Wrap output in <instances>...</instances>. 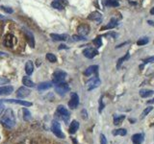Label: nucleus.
<instances>
[{
	"mask_svg": "<svg viewBox=\"0 0 154 144\" xmlns=\"http://www.w3.org/2000/svg\"><path fill=\"white\" fill-rule=\"evenodd\" d=\"M1 123L4 125L5 127L8 129L13 128L14 125H16V117H14V114L13 110L8 109L5 110V113L3 114V116L1 117Z\"/></svg>",
	"mask_w": 154,
	"mask_h": 144,
	"instance_id": "obj_1",
	"label": "nucleus"
},
{
	"mask_svg": "<svg viewBox=\"0 0 154 144\" xmlns=\"http://www.w3.org/2000/svg\"><path fill=\"white\" fill-rule=\"evenodd\" d=\"M51 131L52 133L55 134L57 137L59 138H65V134H63L62 132V129H61V125L60 123L54 120V121H52V124H51Z\"/></svg>",
	"mask_w": 154,
	"mask_h": 144,
	"instance_id": "obj_2",
	"label": "nucleus"
},
{
	"mask_svg": "<svg viewBox=\"0 0 154 144\" xmlns=\"http://www.w3.org/2000/svg\"><path fill=\"white\" fill-rule=\"evenodd\" d=\"M66 77V72H65L64 70L58 69L56 70L54 73H53V79H52V83L53 84H58L63 82Z\"/></svg>",
	"mask_w": 154,
	"mask_h": 144,
	"instance_id": "obj_3",
	"label": "nucleus"
},
{
	"mask_svg": "<svg viewBox=\"0 0 154 144\" xmlns=\"http://www.w3.org/2000/svg\"><path fill=\"white\" fill-rule=\"evenodd\" d=\"M55 91L60 95H65L66 92L69 91V86L66 83H64V82H61V83L55 84Z\"/></svg>",
	"mask_w": 154,
	"mask_h": 144,
	"instance_id": "obj_4",
	"label": "nucleus"
},
{
	"mask_svg": "<svg viewBox=\"0 0 154 144\" xmlns=\"http://www.w3.org/2000/svg\"><path fill=\"white\" fill-rule=\"evenodd\" d=\"M57 112L60 114V116L64 119L66 122L69 119V116H70L69 112L67 110V109L65 107V106H63V105L58 106V107H57Z\"/></svg>",
	"mask_w": 154,
	"mask_h": 144,
	"instance_id": "obj_5",
	"label": "nucleus"
},
{
	"mask_svg": "<svg viewBox=\"0 0 154 144\" xmlns=\"http://www.w3.org/2000/svg\"><path fill=\"white\" fill-rule=\"evenodd\" d=\"M100 84H101V81L98 77L97 76L94 77V78H91L88 83H87V85H88V90H93L96 88L97 86H100Z\"/></svg>",
	"mask_w": 154,
	"mask_h": 144,
	"instance_id": "obj_6",
	"label": "nucleus"
},
{
	"mask_svg": "<svg viewBox=\"0 0 154 144\" xmlns=\"http://www.w3.org/2000/svg\"><path fill=\"white\" fill-rule=\"evenodd\" d=\"M78 105H79V96L76 93H72L70 100L69 101V107L73 110L78 107Z\"/></svg>",
	"mask_w": 154,
	"mask_h": 144,
	"instance_id": "obj_7",
	"label": "nucleus"
},
{
	"mask_svg": "<svg viewBox=\"0 0 154 144\" xmlns=\"http://www.w3.org/2000/svg\"><path fill=\"white\" fill-rule=\"evenodd\" d=\"M97 54H98V51L91 47L86 48V49H84V51H83V55L86 58H88V59H93V58H94Z\"/></svg>",
	"mask_w": 154,
	"mask_h": 144,
	"instance_id": "obj_8",
	"label": "nucleus"
},
{
	"mask_svg": "<svg viewBox=\"0 0 154 144\" xmlns=\"http://www.w3.org/2000/svg\"><path fill=\"white\" fill-rule=\"evenodd\" d=\"M90 30H91V28L88 24H81V25H79L78 28H77V32H78L79 36H82V37H85L88 35L90 33Z\"/></svg>",
	"mask_w": 154,
	"mask_h": 144,
	"instance_id": "obj_9",
	"label": "nucleus"
},
{
	"mask_svg": "<svg viewBox=\"0 0 154 144\" xmlns=\"http://www.w3.org/2000/svg\"><path fill=\"white\" fill-rule=\"evenodd\" d=\"M31 93V91L29 88H27L26 86H21L19 88L17 91V96L18 98H25Z\"/></svg>",
	"mask_w": 154,
	"mask_h": 144,
	"instance_id": "obj_10",
	"label": "nucleus"
},
{
	"mask_svg": "<svg viewBox=\"0 0 154 144\" xmlns=\"http://www.w3.org/2000/svg\"><path fill=\"white\" fill-rule=\"evenodd\" d=\"M144 139V134L143 133H139L135 134L132 136V142L133 144H142Z\"/></svg>",
	"mask_w": 154,
	"mask_h": 144,
	"instance_id": "obj_11",
	"label": "nucleus"
},
{
	"mask_svg": "<svg viewBox=\"0 0 154 144\" xmlns=\"http://www.w3.org/2000/svg\"><path fill=\"white\" fill-rule=\"evenodd\" d=\"M88 19L93 21H96V22H101V20H102V14L99 12H93L91 14H90Z\"/></svg>",
	"mask_w": 154,
	"mask_h": 144,
	"instance_id": "obj_12",
	"label": "nucleus"
},
{
	"mask_svg": "<svg viewBox=\"0 0 154 144\" xmlns=\"http://www.w3.org/2000/svg\"><path fill=\"white\" fill-rule=\"evenodd\" d=\"M4 45L6 47H13L14 44V36L12 34H7L6 36L4 37Z\"/></svg>",
	"mask_w": 154,
	"mask_h": 144,
	"instance_id": "obj_13",
	"label": "nucleus"
},
{
	"mask_svg": "<svg viewBox=\"0 0 154 144\" xmlns=\"http://www.w3.org/2000/svg\"><path fill=\"white\" fill-rule=\"evenodd\" d=\"M5 102L7 103H16L18 105H22L24 107H31L32 103L28 102V101H23V100H14V99H8V100H4Z\"/></svg>",
	"mask_w": 154,
	"mask_h": 144,
	"instance_id": "obj_14",
	"label": "nucleus"
},
{
	"mask_svg": "<svg viewBox=\"0 0 154 144\" xmlns=\"http://www.w3.org/2000/svg\"><path fill=\"white\" fill-rule=\"evenodd\" d=\"M14 88L12 86H5L0 88V95H9L13 92Z\"/></svg>",
	"mask_w": 154,
	"mask_h": 144,
	"instance_id": "obj_15",
	"label": "nucleus"
},
{
	"mask_svg": "<svg viewBox=\"0 0 154 144\" xmlns=\"http://www.w3.org/2000/svg\"><path fill=\"white\" fill-rule=\"evenodd\" d=\"M24 33H25V35H26L27 41L29 43V45H30L32 48H34V47H35V40H34L33 34L30 31H28V30H25V31H24Z\"/></svg>",
	"mask_w": 154,
	"mask_h": 144,
	"instance_id": "obj_16",
	"label": "nucleus"
},
{
	"mask_svg": "<svg viewBox=\"0 0 154 144\" xmlns=\"http://www.w3.org/2000/svg\"><path fill=\"white\" fill-rule=\"evenodd\" d=\"M52 86H53L52 82H43V83H41L38 85L37 88H38V90L42 91V90H46L48 88H50Z\"/></svg>",
	"mask_w": 154,
	"mask_h": 144,
	"instance_id": "obj_17",
	"label": "nucleus"
},
{
	"mask_svg": "<svg viewBox=\"0 0 154 144\" xmlns=\"http://www.w3.org/2000/svg\"><path fill=\"white\" fill-rule=\"evenodd\" d=\"M78 129H79V122L76 121V120H73V121L70 123L69 132L70 134H75L77 131H78Z\"/></svg>",
	"mask_w": 154,
	"mask_h": 144,
	"instance_id": "obj_18",
	"label": "nucleus"
},
{
	"mask_svg": "<svg viewBox=\"0 0 154 144\" xmlns=\"http://www.w3.org/2000/svg\"><path fill=\"white\" fill-rule=\"evenodd\" d=\"M97 69H98L97 65H91L85 70L84 74H85V76H91V75H93L94 73H95V72H97Z\"/></svg>",
	"mask_w": 154,
	"mask_h": 144,
	"instance_id": "obj_19",
	"label": "nucleus"
},
{
	"mask_svg": "<svg viewBox=\"0 0 154 144\" xmlns=\"http://www.w3.org/2000/svg\"><path fill=\"white\" fill-rule=\"evenodd\" d=\"M154 94V91L152 89H141L140 90V95L143 98H148Z\"/></svg>",
	"mask_w": 154,
	"mask_h": 144,
	"instance_id": "obj_20",
	"label": "nucleus"
},
{
	"mask_svg": "<svg viewBox=\"0 0 154 144\" xmlns=\"http://www.w3.org/2000/svg\"><path fill=\"white\" fill-rule=\"evenodd\" d=\"M50 37L54 40H58V41L66 40H67V35H66V34H64V35H58V34H50Z\"/></svg>",
	"mask_w": 154,
	"mask_h": 144,
	"instance_id": "obj_21",
	"label": "nucleus"
},
{
	"mask_svg": "<svg viewBox=\"0 0 154 144\" xmlns=\"http://www.w3.org/2000/svg\"><path fill=\"white\" fill-rule=\"evenodd\" d=\"M33 71H34V64L31 61H29L26 62V64H25V72L28 76H30L33 73Z\"/></svg>",
	"mask_w": 154,
	"mask_h": 144,
	"instance_id": "obj_22",
	"label": "nucleus"
},
{
	"mask_svg": "<svg viewBox=\"0 0 154 144\" xmlns=\"http://www.w3.org/2000/svg\"><path fill=\"white\" fill-rule=\"evenodd\" d=\"M118 26V22L117 20H116L115 18H112L110 20V22L107 24V25H105L103 28H102V30H108V29H113L115 27H117Z\"/></svg>",
	"mask_w": 154,
	"mask_h": 144,
	"instance_id": "obj_23",
	"label": "nucleus"
},
{
	"mask_svg": "<svg viewBox=\"0 0 154 144\" xmlns=\"http://www.w3.org/2000/svg\"><path fill=\"white\" fill-rule=\"evenodd\" d=\"M113 136H124L127 134V130L126 129H117V130H114L112 132Z\"/></svg>",
	"mask_w": 154,
	"mask_h": 144,
	"instance_id": "obj_24",
	"label": "nucleus"
},
{
	"mask_svg": "<svg viewBox=\"0 0 154 144\" xmlns=\"http://www.w3.org/2000/svg\"><path fill=\"white\" fill-rule=\"evenodd\" d=\"M125 119V115L122 114V115H114V124L116 126H119V124H122V122Z\"/></svg>",
	"mask_w": 154,
	"mask_h": 144,
	"instance_id": "obj_25",
	"label": "nucleus"
},
{
	"mask_svg": "<svg viewBox=\"0 0 154 144\" xmlns=\"http://www.w3.org/2000/svg\"><path fill=\"white\" fill-rule=\"evenodd\" d=\"M22 83L25 86H28V88H34V86H35V84L33 83L32 80L29 78V77H23Z\"/></svg>",
	"mask_w": 154,
	"mask_h": 144,
	"instance_id": "obj_26",
	"label": "nucleus"
},
{
	"mask_svg": "<svg viewBox=\"0 0 154 144\" xmlns=\"http://www.w3.org/2000/svg\"><path fill=\"white\" fill-rule=\"evenodd\" d=\"M129 58H130V54H129V51L125 54V56L124 57H122V58H120V59H119V61H118V64H117V68L119 69V67H120V65H122V64L123 62H125V61H127V60H129Z\"/></svg>",
	"mask_w": 154,
	"mask_h": 144,
	"instance_id": "obj_27",
	"label": "nucleus"
},
{
	"mask_svg": "<svg viewBox=\"0 0 154 144\" xmlns=\"http://www.w3.org/2000/svg\"><path fill=\"white\" fill-rule=\"evenodd\" d=\"M105 5L108 7H119V3L118 0H106Z\"/></svg>",
	"mask_w": 154,
	"mask_h": 144,
	"instance_id": "obj_28",
	"label": "nucleus"
},
{
	"mask_svg": "<svg viewBox=\"0 0 154 144\" xmlns=\"http://www.w3.org/2000/svg\"><path fill=\"white\" fill-rule=\"evenodd\" d=\"M51 5H52L53 8H55L57 10H63V9H64V5L62 4V2L60 1V0H55V1H53L51 3Z\"/></svg>",
	"mask_w": 154,
	"mask_h": 144,
	"instance_id": "obj_29",
	"label": "nucleus"
},
{
	"mask_svg": "<svg viewBox=\"0 0 154 144\" xmlns=\"http://www.w3.org/2000/svg\"><path fill=\"white\" fill-rule=\"evenodd\" d=\"M22 112H23V119L25 120V121H28V120L31 119V117H32L31 116V112H29L27 109H23Z\"/></svg>",
	"mask_w": 154,
	"mask_h": 144,
	"instance_id": "obj_30",
	"label": "nucleus"
},
{
	"mask_svg": "<svg viewBox=\"0 0 154 144\" xmlns=\"http://www.w3.org/2000/svg\"><path fill=\"white\" fill-rule=\"evenodd\" d=\"M152 110H153V107H151V106H149V107H147L146 109H144V110H143V112L142 114H141V118L143 119V118L146 117V115H148V113L150 112Z\"/></svg>",
	"mask_w": 154,
	"mask_h": 144,
	"instance_id": "obj_31",
	"label": "nucleus"
},
{
	"mask_svg": "<svg viewBox=\"0 0 154 144\" xmlns=\"http://www.w3.org/2000/svg\"><path fill=\"white\" fill-rule=\"evenodd\" d=\"M46 60L49 61L51 62H57V58L54 54H52V53H47L46 54Z\"/></svg>",
	"mask_w": 154,
	"mask_h": 144,
	"instance_id": "obj_32",
	"label": "nucleus"
},
{
	"mask_svg": "<svg viewBox=\"0 0 154 144\" xmlns=\"http://www.w3.org/2000/svg\"><path fill=\"white\" fill-rule=\"evenodd\" d=\"M149 40H148V38H141V40H139L137 41V44L139 46H142V45H144V44H146V43H148Z\"/></svg>",
	"mask_w": 154,
	"mask_h": 144,
	"instance_id": "obj_33",
	"label": "nucleus"
},
{
	"mask_svg": "<svg viewBox=\"0 0 154 144\" xmlns=\"http://www.w3.org/2000/svg\"><path fill=\"white\" fill-rule=\"evenodd\" d=\"M93 42H94V44L97 48L100 47L101 45H102V40H101V37H97L96 38H94Z\"/></svg>",
	"mask_w": 154,
	"mask_h": 144,
	"instance_id": "obj_34",
	"label": "nucleus"
},
{
	"mask_svg": "<svg viewBox=\"0 0 154 144\" xmlns=\"http://www.w3.org/2000/svg\"><path fill=\"white\" fill-rule=\"evenodd\" d=\"M104 108H105V105H104V103H103V96H101L100 99H99V108H98V112H99V113L102 112V110H103V109H104Z\"/></svg>",
	"mask_w": 154,
	"mask_h": 144,
	"instance_id": "obj_35",
	"label": "nucleus"
},
{
	"mask_svg": "<svg viewBox=\"0 0 154 144\" xmlns=\"http://www.w3.org/2000/svg\"><path fill=\"white\" fill-rule=\"evenodd\" d=\"M72 38H73L74 41H81V40H86L84 37H82V36H76V35L72 37Z\"/></svg>",
	"mask_w": 154,
	"mask_h": 144,
	"instance_id": "obj_36",
	"label": "nucleus"
},
{
	"mask_svg": "<svg viewBox=\"0 0 154 144\" xmlns=\"http://www.w3.org/2000/svg\"><path fill=\"white\" fill-rule=\"evenodd\" d=\"M152 62H154V56H152V57H149V58H147V59H146V60H143V64H152Z\"/></svg>",
	"mask_w": 154,
	"mask_h": 144,
	"instance_id": "obj_37",
	"label": "nucleus"
},
{
	"mask_svg": "<svg viewBox=\"0 0 154 144\" xmlns=\"http://www.w3.org/2000/svg\"><path fill=\"white\" fill-rule=\"evenodd\" d=\"M100 144H107V139L103 134H100Z\"/></svg>",
	"mask_w": 154,
	"mask_h": 144,
	"instance_id": "obj_38",
	"label": "nucleus"
},
{
	"mask_svg": "<svg viewBox=\"0 0 154 144\" xmlns=\"http://www.w3.org/2000/svg\"><path fill=\"white\" fill-rule=\"evenodd\" d=\"M9 82H10L9 79L4 78V77H0V86H1V85H5V84H8Z\"/></svg>",
	"mask_w": 154,
	"mask_h": 144,
	"instance_id": "obj_39",
	"label": "nucleus"
},
{
	"mask_svg": "<svg viewBox=\"0 0 154 144\" xmlns=\"http://www.w3.org/2000/svg\"><path fill=\"white\" fill-rule=\"evenodd\" d=\"M2 10H3L4 12L9 13V14H12L13 13V9L9 8V7H2Z\"/></svg>",
	"mask_w": 154,
	"mask_h": 144,
	"instance_id": "obj_40",
	"label": "nucleus"
},
{
	"mask_svg": "<svg viewBox=\"0 0 154 144\" xmlns=\"http://www.w3.org/2000/svg\"><path fill=\"white\" fill-rule=\"evenodd\" d=\"M82 114H83V118H84V119H87V118H88V113H87V110H82Z\"/></svg>",
	"mask_w": 154,
	"mask_h": 144,
	"instance_id": "obj_41",
	"label": "nucleus"
},
{
	"mask_svg": "<svg viewBox=\"0 0 154 144\" xmlns=\"http://www.w3.org/2000/svg\"><path fill=\"white\" fill-rule=\"evenodd\" d=\"M4 110H5V107H4V105L2 104H0V115H1L4 112Z\"/></svg>",
	"mask_w": 154,
	"mask_h": 144,
	"instance_id": "obj_42",
	"label": "nucleus"
},
{
	"mask_svg": "<svg viewBox=\"0 0 154 144\" xmlns=\"http://www.w3.org/2000/svg\"><path fill=\"white\" fill-rule=\"evenodd\" d=\"M59 49H60V50H61V49H67V47H66L65 44H62V45H60Z\"/></svg>",
	"mask_w": 154,
	"mask_h": 144,
	"instance_id": "obj_43",
	"label": "nucleus"
},
{
	"mask_svg": "<svg viewBox=\"0 0 154 144\" xmlns=\"http://www.w3.org/2000/svg\"><path fill=\"white\" fill-rule=\"evenodd\" d=\"M129 121L131 122L132 124H134L135 122H136V119H134V118H129Z\"/></svg>",
	"mask_w": 154,
	"mask_h": 144,
	"instance_id": "obj_44",
	"label": "nucleus"
},
{
	"mask_svg": "<svg viewBox=\"0 0 154 144\" xmlns=\"http://www.w3.org/2000/svg\"><path fill=\"white\" fill-rule=\"evenodd\" d=\"M153 103H154V99H151V100L147 101V104H153Z\"/></svg>",
	"mask_w": 154,
	"mask_h": 144,
	"instance_id": "obj_45",
	"label": "nucleus"
},
{
	"mask_svg": "<svg viewBox=\"0 0 154 144\" xmlns=\"http://www.w3.org/2000/svg\"><path fill=\"white\" fill-rule=\"evenodd\" d=\"M150 14H152V16H154V7L150 10Z\"/></svg>",
	"mask_w": 154,
	"mask_h": 144,
	"instance_id": "obj_46",
	"label": "nucleus"
},
{
	"mask_svg": "<svg viewBox=\"0 0 154 144\" xmlns=\"http://www.w3.org/2000/svg\"><path fill=\"white\" fill-rule=\"evenodd\" d=\"M148 23H149V24H150V25H151V26H154V23H153V22H152L151 20H148Z\"/></svg>",
	"mask_w": 154,
	"mask_h": 144,
	"instance_id": "obj_47",
	"label": "nucleus"
},
{
	"mask_svg": "<svg viewBox=\"0 0 154 144\" xmlns=\"http://www.w3.org/2000/svg\"><path fill=\"white\" fill-rule=\"evenodd\" d=\"M1 55H5V53H4V52H1V51H0V56H1Z\"/></svg>",
	"mask_w": 154,
	"mask_h": 144,
	"instance_id": "obj_48",
	"label": "nucleus"
},
{
	"mask_svg": "<svg viewBox=\"0 0 154 144\" xmlns=\"http://www.w3.org/2000/svg\"><path fill=\"white\" fill-rule=\"evenodd\" d=\"M4 18H5V17H4V16H2L1 14H0V19H4Z\"/></svg>",
	"mask_w": 154,
	"mask_h": 144,
	"instance_id": "obj_49",
	"label": "nucleus"
}]
</instances>
